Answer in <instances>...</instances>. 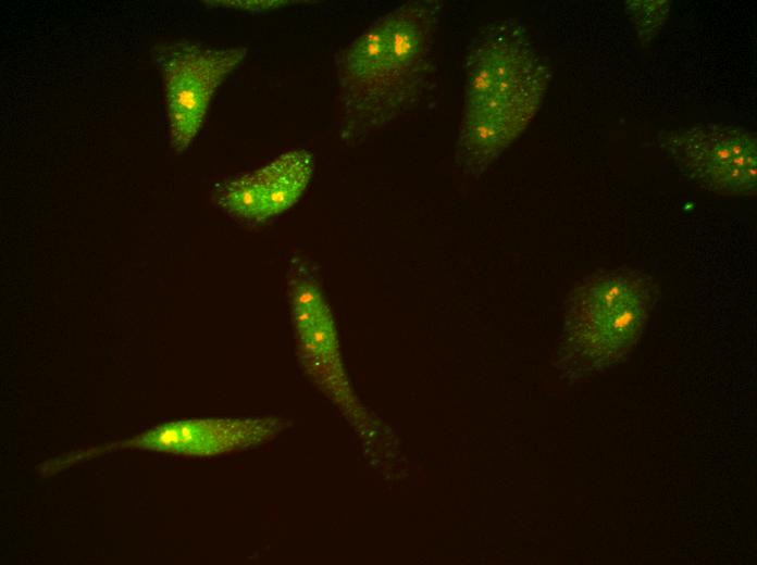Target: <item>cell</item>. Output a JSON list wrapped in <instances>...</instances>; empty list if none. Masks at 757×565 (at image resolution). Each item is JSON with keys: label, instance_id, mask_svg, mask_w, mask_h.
I'll use <instances>...</instances> for the list:
<instances>
[{"label": "cell", "instance_id": "obj_9", "mask_svg": "<svg viewBox=\"0 0 757 565\" xmlns=\"http://www.w3.org/2000/svg\"><path fill=\"white\" fill-rule=\"evenodd\" d=\"M218 203L235 217L259 223L261 201L255 172L227 181L218 193Z\"/></svg>", "mask_w": 757, "mask_h": 565}, {"label": "cell", "instance_id": "obj_4", "mask_svg": "<svg viewBox=\"0 0 757 565\" xmlns=\"http://www.w3.org/2000/svg\"><path fill=\"white\" fill-rule=\"evenodd\" d=\"M246 54V48H215L187 39L154 48L153 58L164 81L174 152L182 153L193 143L216 89Z\"/></svg>", "mask_w": 757, "mask_h": 565}, {"label": "cell", "instance_id": "obj_2", "mask_svg": "<svg viewBox=\"0 0 757 565\" xmlns=\"http://www.w3.org/2000/svg\"><path fill=\"white\" fill-rule=\"evenodd\" d=\"M466 86L456 161L484 171L526 129L539 111L550 71L516 18L481 26L464 60Z\"/></svg>", "mask_w": 757, "mask_h": 565}, {"label": "cell", "instance_id": "obj_11", "mask_svg": "<svg viewBox=\"0 0 757 565\" xmlns=\"http://www.w3.org/2000/svg\"><path fill=\"white\" fill-rule=\"evenodd\" d=\"M300 1H206V3H211L214 7H225L235 8L240 10H247L250 12H262L264 10H271L275 8H281L288 5L290 3H298Z\"/></svg>", "mask_w": 757, "mask_h": 565}, {"label": "cell", "instance_id": "obj_3", "mask_svg": "<svg viewBox=\"0 0 757 565\" xmlns=\"http://www.w3.org/2000/svg\"><path fill=\"white\" fill-rule=\"evenodd\" d=\"M656 300V286L637 269H616L595 275L571 298L574 336L595 365L617 361L640 337Z\"/></svg>", "mask_w": 757, "mask_h": 565}, {"label": "cell", "instance_id": "obj_8", "mask_svg": "<svg viewBox=\"0 0 757 565\" xmlns=\"http://www.w3.org/2000/svg\"><path fill=\"white\" fill-rule=\"evenodd\" d=\"M314 167L312 153L291 150L255 171L261 201L259 223L293 206L306 190Z\"/></svg>", "mask_w": 757, "mask_h": 565}, {"label": "cell", "instance_id": "obj_6", "mask_svg": "<svg viewBox=\"0 0 757 565\" xmlns=\"http://www.w3.org/2000/svg\"><path fill=\"white\" fill-rule=\"evenodd\" d=\"M287 292L302 364L322 391L338 398L344 378L334 323L318 281L303 263L290 265Z\"/></svg>", "mask_w": 757, "mask_h": 565}, {"label": "cell", "instance_id": "obj_10", "mask_svg": "<svg viewBox=\"0 0 757 565\" xmlns=\"http://www.w3.org/2000/svg\"><path fill=\"white\" fill-rule=\"evenodd\" d=\"M669 1H628L625 10L643 41H650L669 14Z\"/></svg>", "mask_w": 757, "mask_h": 565}, {"label": "cell", "instance_id": "obj_7", "mask_svg": "<svg viewBox=\"0 0 757 565\" xmlns=\"http://www.w3.org/2000/svg\"><path fill=\"white\" fill-rule=\"evenodd\" d=\"M282 428V420L276 418L185 420L151 429L129 444L181 455L210 456L265 442Z\"/></svg>", "mask_w": 757, "mask_h": 565}, {"label": "cell", "instance_id": "obj_1", "mask_svg": "<svg viewBox=\"0 0 757 565\" xmlns=\"http://www.w3.org/2000/svg\"><path fill=\"white\" fill-rule=\"evenodd\" d=\"M443 3L407 1L371 23L335 55L340 142L353 146L421 99Z\"/></svg>", "mask_w": 757, "mask_h": 565}, {"label": "cell", "instance_id": "obj_5", "mask_svg": "<svg viewBox=\"0 0 757 565\" xmlns=\"http://www.w3.org/2000/svg\"><path fill=\"white\" fill-rule=\"evenodd\" d=\"M757 140L733 125L706 124L666 131L658 145L695 184L723 196H755Z\"/></svg>", "mask_w": 757, "mask_h": 565}]
</instances>
